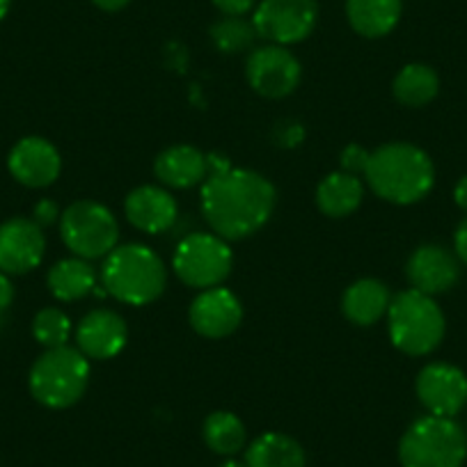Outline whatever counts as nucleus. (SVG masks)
<instances>
[{
    "mask_svg": "<svg viewBox=\"0 0 467 467\" xmlns=\"http://www.w3.org/2000/svg\"><path fill=\"white\" fill-rule=\"evenodd\" d=\"M5 312H0V327H3V323H5V317H3Z\"/></svg>",
    "mask_w": 467,
    "mask_h": 467,
    "instance_id": "e433bc0d",
    "label": "nucleus"
},
{
    "mask_svg": "<svg viewBox=\"0 0 467 467\" xmlns=\"http://www.w3.org/2000/svg\"><path fill=\"white\" fill-rule=\"evenodd\" d=\"M417 399L429 415L456 417L467 406V376L451 362H431L417 374Z\"/></svg>",
    "mask_w": 467,
    "mask_h": 467,
    "instance_id": "9b49d317",
    "label": "nucleus"
},
{
    "mask_svg": "<svg viewBox=\"0 0 467 467\" xmlns=\"http://www.w3.org/2000/svg\"><path fill=\"white\" fill-rule=\"evenodd\" d=\"M389 303H392V296H389L388 285L374 277H365L346 289L341 298V312L350 323L369 327L388 314Z\"/></svg>",
    "mask_w": 467,
    "mask_h": 467,
    "instance_id": "6ab92c4d",
    "label": "nucleus"
},
{
    "mask_svg": "<svg viewBox=\"0 0 467 467\" xmlns=\"http://www.w3.org/2000/svg\"><path fill=\"white\" fill-rule=\"evenodd\" d=\"M275 202V186L254 170L229 168L202 183V213L224 241L257 234L271 220Z\"/></svg>",
    "mask_w": 467,
    "mask_h": 467,
    "instance_id": "f257e3e1",
    "label": "nucleus"
},
{
    "mask_svg": "<svg viewBox=\"0 0 467 467\" xmlns=\"http://www.w3.org/2000/svg\"><path fill=\"white\" fill-rule=\"evenodd\" d=\"M48 289L62 303H74L97 289V273L88 259L69 257L48 271Z\"/></svg>",
    "mask_w": 467,
    "mask_h": 467,
    "instance_id": "4be33fe9",
    "label": "nucleus"
},
{
    "mask_svg": "<svg viewBox=\"0 0 467 467\" xmlns=\"http://www.w3.org/2000/svg\"><path fill=\"white\" fill-rule=\"evenodd\" d=\"M60 209H57L56 202L51 200H39L33 209V220L39 224V227H48V224L57 223L60 220Z\"/></svg>",
    "mask_w": 467,
    "mask_h": 467,
    "instance_id": "c85d7f7f",
    "label": "nucleus"
},
{
    "mask_svg": "<svg viewBox=\"0 0 467 467\" xmlns=\"http://www.w3.org/2000/svg\"><path fill=\"white\" fill-rule=\"evenodd\" d=\"M388 323L394 348L412 358L433 353L447 332V321L433 296L415 289L394 296L388 309Z\"/></svg>",
    "mask_w": 467,
    "mask_h": 467,
    "instance_id": "39448f33",
    "label": "nucleus"
},
{
    "mask_svg": "<svg viewBox=\"0 0 467 467\" xmlns=\"http://www.w3.org/2000/svg\"><path fill=\"white\" fill-rule=\"evenodd\" d=\"M369 156L371 151H367L365 147L358 145V142H353V145L344 147V151H341L339 156V163H341V170L348 174H360L367 170V163H369Z\"/></svg>",
    "mask_w": 467,
    "mask_h": 467,
    "instance_id": "cd10ccee",
    "label": "nucleus"
},
{
    "mask_svg": "<svg viewBox=\"0 0 467 467\" xmlns=\"http://www.w3.org/2000/svg\"><path fill=\"white\" fill-rule=\"evenodd\" d=\"M257 39L253 21H245L244 16H224L223 21L211 28V42L223 53H244Z\"/></svg>",
    "mask_w": 467,
    "mask_h": 467,
    "instance_id": "a878e982",
    "label": "nucleus"
},
{
    "mask_svg": "<svg viewBox=\"0 0 467 467\" xmlns=\"http://www.w3.org/2000/svg\"><path fill=\"white\" fill-rule=\"evenodd\" d=\"M10 7H12V0H0V21L5 19L7 12H10Z\"/></svg>",
    "mask_w": 467,
    "mask_h": 467,
    "instance_id": "f704fd0d",
    "label": "nucleus"
},
{
    "mask_svg": "<svg viewBox=\"0 0 467 467\" xmlns=\"http://www.w3.org/2000/svg\"><path fill=\"white\" fill-rule=\"evenodd\" d=\"M248 467H305L303 447L286 433H262L245 451Z\"/></svg>",
    "mask_w": 467,
    "mask_h": 467,
    "instance_id": "5701e85b",
    "label": "nucleus"
},
{
    "mask_svg": "<svg viewBox=\"0 0 467 467\" xmlns=\"http://www.w3.org/2000/svg\"><path fill=\"white\" fill-rule=\"evenodd\" d=\"M365 177L371 191L389 204L408 206L421 202L435 183V165L412 142H388L371 151Z\"/></svg>",
    "mask_w": 467,
    "mask_h": 467,
    "instance_id": "f03ea898",
    "label": "nucleus"
},
{
    "mask_svg": "<svg viewBox=\"0 0 467 467\" xmlns=\"http://www.w3.org/2000/svg\"><path fill=\"white\" fill-rule=\"evenodd\" d=\"M453 202H456L458 209L467 213V174L458 179L456 188H453Z\"/></svg>",
    "mask_w": 467,
    "mask_h": 467,
    "instance_id": "473e14b6",
    "label": "nucleus"
},
{
    "mask_svg": "<svg viewBox=\"0 0 467 467\" xmlns=\"http://www.w3.org/2000/svg\"><path fill=\"white\" fill-rule=\"evenodd\" d=\"M7 170L26 188H47L62 172L60 151L47 138H21L7 156Z\"/></svg>",
    "mask_w": 467,
    "mask_h": 467,
    "instance_id": "4468645a",
    "label": "nucleus"
},
{
    "mask_svg": "<svg viewBox=\"0 0 467 467\" xmlns=\"http://www.w3.org/2000/svg\"><path fill=\"white\" fill-rule=\"evenodd\" d=\"M127 220L145 234H163L179 218L177 200L161 186L133 188L124 202Z\"/></svg>",
    "mask_w": 467,
    "mask_h": 467,
    "instance_id": "f3484780",
    "label": "nucleus"
},
{
    "mask_svg": "<svg viewBox=\"0 0 467 467\" xmlns=\"http://www.w3.org/2000/svg\"><path fill=\"white\" fill-rule=\"evenodd\" d=\"M94 5L103 12H119L131 3V0H92Z\"/></svg>",
    "mask_w": 467,
    "mask_h": 467,
    "instance_id": "72a5a7b5",
    "label": "nucleus"
},
{
    "mask_svg": "<svg viewBox=\"0 0 467 467\" xmlns=\"http://www.w3.org/2000/svg\"><path fill=\"white\" fill-rule=\"evenodd\" d=\"M129 341L127 321L112 309H92L76 327V344L88 360H110Z\"/></svg>",
    "mask_w": 467,
    "mask_h": 467,
    "instance_id": "dca6fc26",
    "label": "nucleus"
},
{
    "mask_svg": "<svg viewBox=\"0 0 467 467\" xmlns=\"http://www.w3.org/2000/svg\"><path fill=\"white\" fill-rule=\"evenodd\" d=\"M300 62L286 47L268 44L254 48L245 62V78L250 88L266 99H285L300 85Z\"/></svg>",
    "mask_w": 467,
    "mask_h": 467,
    "instance_id": "9d476101",
    "label": "nucleus"
},
{
    "mask_svg": "<svg viewBox=\"0 0 467 467\" xmlns=\"http://www.w3.org/2000/svg\"><path fill=\"white\" fill-rule=\"evenodd\" d=\"M174 273L192 289H213L229 277L234 268V253L229 241L213 232L188 234L177 245L172 259Z\"/></svg>",
    "mask_w": 467,
    "mask_h": 467,
    "instance_id": "6e6552de",
    "label": "nucleus"
},
{
    "mask_svg": "<svg viewBox=\"0 0 467 467\" xmlns=\"http://www.w3.org/2000/svg\"><path fill=\"white\" fill-rule=\"evenodd\" d=\"M362 200H365V186H362L360 177L344 172V170L323 177L317 188V204L327 218H346V215L356 213Z\"/></svg>",
    "mask_w": 467,
    "mask_h": 467,
    "instance_id": "412c9836",
    "label": "nucleus"
},
{
    "mask_svg": "<svg viewBox=\"0 0 467 467\" xmlns=\"http://www.w3.org/2000/svg\"><path fill=\"white\" fill-rule=\"evenodd\" d=\"M47 253L44 229L33 218L5 220L0 224V271L7 275H26L42 264Z\"/></svg>",
    "mask_w": 467,
    "mask_h": 467,
    "instance_id": "f8f14e48",
    "label": "nucleus"
},
{
    "mask_svg": "<svg viewBox=\"0 0 467 467\" xmlns=\"http://www.w3.org/2000/svg\"><path fill=\"white\" fill-rule=\"evenodd\" d=\"M453 253H456L458 262L467 266V215L461 220L456 234H453Z\"/></svg>",
    "mask_w": 467,
    "mask_h": 467,
    "instance_id": "7c9ffc66",
    "label": "nucleus"
},
{
    "mask_svg": "<svg viewBox=\"0 0 467 467\" xmlns=\"http://www.w3.org/2000/svg\"><path fill=\"white\" fill-rule=\"evenodd\" d=\"M33 335L44 348H57L67 346L71 337L69 314L57 307H44L33 318Z\"/></svg>",
    "mask_w": 467,
    "mask_h": 467,
    "instance_id": "bb28decb",
    "label": "nucleus"
},
{
    "mask_svg": "<svg viewBox=\"0 0 467 467\" xmlns=\"http://www.w3.org/2000/svg\"><path fill=\"white\" fill-rule=\"evenodd\" d=\"M317 24V0H262L253 15L257 37L277 47L305 42L314 33Z\"/></svg>",
    "mask_w": 467,
    "mask_h": 467,
    "instance_id": "1a4fd4ad",
    "label": "nucleus"
},
{
    "mask_svg": "<svg viewBox=\"0 0 467 467\" xmlns=\"http://www.w3.org/2000/svg\"><path fill=\"white\" fill-rule=\"evenodd\" d=\"M224 16H244L257 7V0H211Z\"/></svg>",
    "mask_w": 467,
    "mask_h": 467,
    "instance_id": "c756f323",
    "label": "nucleus"
},
{
    "mask_svg": "<svg viewBox=\"0 0 467 467\" xmlns=\"http://www.w3.org/2000/svg\"><path fill=\"white\" fill-rule=\"evenodd\" d=\"M15 300V285H12L10 275L0 271V312H5Z\"/></svg>",
    "mask_w": 467,
    "mask_h": 467,
    "instance_id": "2f4dec72",
    "label": "nucleus"
},
{
    "mask_svg": "<svg viewBox=\"0 0 467 467\" xmlns=\"http://www.w3.org/2000/svg\"><path fill=\"white\" fill-rule=\"evenodd\" d=\"M202 433H204L206 447L213 453H220V456H234L236 451H241L245 444V438H248L239 415H234V412L227 410L211 412L206 417Z\"/></svg>",
    "mask_w": 467,
    "mask_h": 467,
    "instance_id": "393cba45",
    "label": "nucleus"
},
{
    "mask_svg": "<svg viewBox=\"0 0 467 467\" xmlns=\"http://www.w3.org/2000/svg\"><path fill=\"white\" fill-rule=\"evenodd\" d=\"M440 92V76L433 67L412 62L406 65L392 83V94L399 103L408 108H424L438 97Z\"/></svg>",
    "mask_w": 467,
    "mask_h": 467,
    "instance_id": "b1692460",
    "label": "nucleus"
},
{
    "mask_svg": "<svg viewBox=\"0 0 467 467\" xmlns=\"http://www.w3.org/2000/svg\"><path fill=\"white\" fill-rule=\"evenodd\" d=\"M408 282L426 296L447 294L461 280V262L456 253L438 244L420 245L406 264Z\"/></svg>",
    "mask_w": 467,
    "mask_h": 467,
    "instance_id": "2eb2a0df",
    "label": "nucleus"
},
{
    "mask_svg": "<svg viewBox=\"0 0 467 467\" xmlns=\"http://www.w3.org/2000/svg\"><path fill=\"white\" fill-rule=\"evenodd\" d=\"M106 294L119 303L145 307L163 296L168 271L159 254L140 244L117 245L101 268Z\"/></svg>",
    "mask_w": 467,
    "mask_h": 467,
    "instance_id": "7ed1b4c3",
    "label": "nucleus"
},
{
    "mask_svg": "<svg viewBox=\"0 0 467 467\" xmlns=\"http://www.w3.org/2000/svg\"><path fill=\"white\" fill-rule=\"evenodd\" d=\"M188 318L197 335L209 337V339H223L239 330L241 321H244V305H241L239 296L220 285L197 294V298L191 303Z\"/></svg>",
    "mask_w": 467,
    "mask_h": 467,
    "instance_id": "ddd939ff",
    "label": "nucleus"
},
{
    "mask_svg": "<svg viewBox=\"0 0 467 467\" xmlns=\"http://www.w3.org/2000/svg\"><path fill=\"white\" fill-rule=\"evenodd\" d=\"M220 467H248V465H244V462H236V461H224Z\"/></svg>",
    "mask_w": 467,
    "mask_h": 467,
    "instance_id": "c9c22d12",
    "label": "nucleus"
},
{
    "mask_svg": "<svg viewBox=\"0 0 467 467\" xmlns=\"http://www.w3.org/2000/svg\"><path fill=\"white\" fill-rule=\"evenodd\" d=\"M89 362L78 348L57 346L47 348L35 360L28 376L30 394L51 410H65L83 399L89 385Z\"/></svg>",
    "mask_w": 467,
    "mask_h": 467,
    "instance_id": "20e7f679",
    "label": "nucleus"
},
{
    "mask_svg": "<svg viewBox=\"0 0 467 467\" xmlns=\"http://www.w3.org/2000/svg\"><path fill=\"white\" fill-rule=\"evenodd\" d=\"M154 174L165 186L183 191V188H192L206 182L209 163H206V154H202L197 147L174 145L156 156Z\"/></svg>",
    "mask_w": 467,
    "mask_h": 467,
    "instance_id": "a211bd4d",
    "label": "nucleus"
},
{
    "mask_svg": "<svg viewBox=\"0 0 467 467\" xmlns=\"http://www.w3.org/2000/svg\"><path fill=\"white\" fill-rule=\"evenodd\" d=\"M60 236L80 259L108 257L119 241V223L108 206L94 200H78L60 215Z\"/></svg>",
    "mask_w": 467,
    "mask_h": 467,
    "instance_id": "0eeeda50",
    "label": "nucleus"
},
{
    "mask_svg": "<svg viewBox=\"0 0 467 467\" xmlns=\"http://www.w3.org/2000/svg\"><path fill=\"white\" fill-rule=\"evenodd\" d=\"M465 458L467 435L453 417H420L399 442L401 467H462Z\"/></svg>",
    "mask_w": 467,
    "mask_h": 467,
    "instance_id": "423d86ee",
    "label": "nucleus"
},
{
    "mask_svg": "<svg viewBox=\"0 0 467 467\" xmlns=\"http://www.w3.org/2000/svg\"><path fill=\"white\" fill-rule=\"evenodd\" d=\"M403 15V0H346V19L350 28L367 39L392 33Z\"/></svg>",
    "mask_w": 467,
    "mask_h": 467,
    "instance_id": "aec40b11",
    "label": "nucleus"
}]
</instances>
